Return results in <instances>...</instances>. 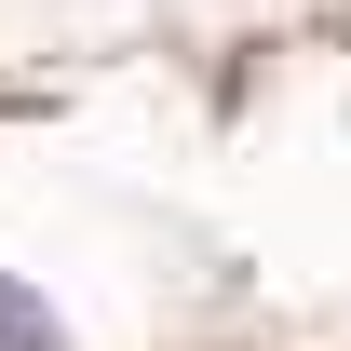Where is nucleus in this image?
Returning <instances> with one entry per match:
<instances>
[{
  "label": "nucleus",
  "instance_id": "obj_1",
  "mask_svg": "<svg viewBox=\"0 0 351 351\" xmlns=\"http://www.w3.org/2000/svg\"><path fill=\"white\" fill-rule=\"evenodd\" d=\"M0 351H68V324H54V311L27 298L14 270H0Z\"/></svg>",
  "mask_w": 351,
  "mask_h": 351
}]
</instances>
